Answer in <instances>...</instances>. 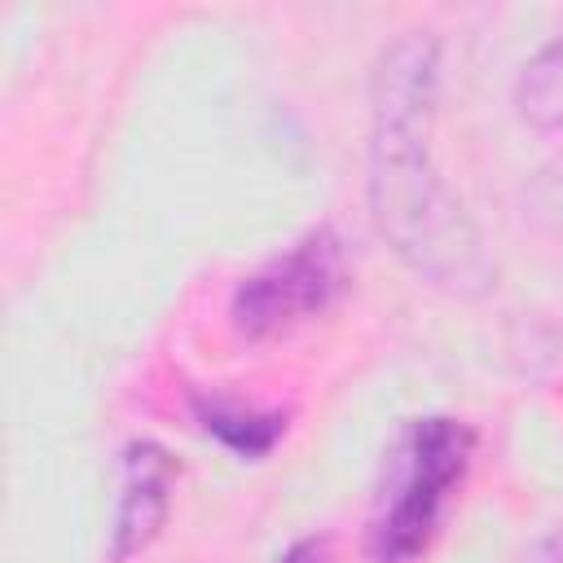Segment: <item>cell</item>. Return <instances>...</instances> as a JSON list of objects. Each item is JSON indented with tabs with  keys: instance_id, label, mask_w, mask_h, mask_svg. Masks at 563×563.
Here are the masks:
<instances>
[{
	"instance_id": "obj_1",
	"label": "cell",
	"mask_w": 563,
	"mask_h": 563,
	"mask_svg": "<svg viewBox=\"0 0 563 563\" xmlns=\"http://www.w3.org/2000/svg\"><path fill=\"white\" fill-rule=\"evenodd\" d=\"M435 106L440 40L431 31H405L383 44L369 70V220L391 255L427 286L453 299H484L497 290V260L435 163Z\"/></svg>"
},
{
	"instance_id": "obj_2",
	"label": "cell",
	"mask_w": 563,
	"mask_h": 563,
	"mask_svg": "<svg viewBox=\"0 0 563 563\" xmlns=\"http://www.w3.org/2000/svg\"><path fill=\"white\" fill-rule=\"evenodd\" d=\"M471 462V422L453 413L409 418L383 457V479L365 523V554L374 563H418L431 550L457 488L466 484Z\"/></svg>"
},
{
	"instance_id": "obj_3",
	"label": "cell",
	"mask_w": 563,
	"mask_h": 563,
	"mask_svg": "<svg viewBox=\"0 0 563 563\" xmlns=\"http://www.w3.org/2000/svg\"><path fill=\"white\" fill-rule=\"evenodd\" d=\"M347 286V246L330 224H317L238 282L229 299V325L242 343H273L325 317Z\"/></svg>"
},
{
	"instance_id": "obj_4",
	"label": "cell",
	"mask_w": 563,
	"mask_h": 563,
	"mask_svg": "<svg viewBox=\"0 0 563 563\" xmlns=\"http://www.w3.org/2000/svg\"><path fill=\"white\" fill-rule=\"evenodd\" d=\"M176 479H180V462L158 440H132L123 449L106 563H128L158 541V532L172 515Z\"/></svg>"
},
{
	"instance_id": "obj_5",
	"label": "cell",
	"mask_w": 563,
	"mask_h": 563,
	"mask_svg": "<svg viewBox=\"0 0 563 563\" xmlns=\"http://www.w3.org/2000/svg\"><path fill=\"white\" fill-rule=\"evenodd\" d=\"M189 413L216 444H224L242 462L268 457L286 435V409L242 405V400L220 396V391H189Z\"/></svg>"
},
{
	"instance_id": "obj_6",
	"label": "cell",
	"mask_w": 563,
	"mask_h": 563,
	"mask_svg": "<svg viewBox=\"0 0 563 563\" xmlns=\"http://www.w3.org/2000/svg\"><path fill=\"white\" fill-rule=\"evenodd\" d=\"M515 114L537 132H563V35L523 62L515 79Z\"/></svg>"
},
{
	"instance_id": "obj_7",
	"label": "cell",
	"mask_w": 563,
	"mask_h": 563,
	"mask_svg": "<svg viewBox=\"0 0 563 563\" xmlns=\"http://www.w3.org/2000/svg\"><path fill=\"white\" fill-rule=\"evenodd\" d=\"M277 563H334V554H330L325 537H299L295 545H286L277 554Z\"/></svg>"
},
{
	"instance_id": "obj_8",
	"label": "cell",
	"mask_w": 563,
	"mask_h": 563,
	"mask_svg": "<svg viewBox=\"0 0 563 563\" xmlns=\"http://www.w3.org/2000/svg\"><path fill=\"white\" fill-rule=\"evenodd\" d=\"M519 563H563V523H554Z\"/></svg>"
},
{
	"instance_id": "obj_9",
	"label": "cell",
	"mask_w": 563,
	"mask_h": 563,
	"mask_svg": "<svg viewBox=\"0 0 563 563\" xmlns=\"http://www.w3.org/2000/svg\"><path fill=\"white\" fill-rule=\"evenodd\" d=\"M559 207H563V185H559Z\"/></svg>"
}]
</instances>
